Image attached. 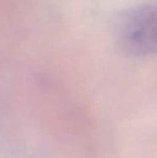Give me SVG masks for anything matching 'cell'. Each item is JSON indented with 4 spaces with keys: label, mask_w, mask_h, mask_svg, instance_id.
<instances>
[{
    "label": "cell",
    "mask_w": 157,
    "mask_h": 158,
    "mask_svg": "<svg viewBox=\"0 0 157 158\" xmlns=\"http://www.w3.org/2000/svg\"><path fill=\"white\" fill-rule=\"evenodd\" d=\"M118 42L130 55L157 54V6H141L119 19Z\"/></svg>",
    "instance_id": "cell-1"
}]
</instances>
